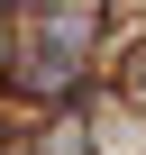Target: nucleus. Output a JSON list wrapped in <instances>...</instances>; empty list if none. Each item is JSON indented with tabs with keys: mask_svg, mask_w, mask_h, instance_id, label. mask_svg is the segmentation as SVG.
Instances as JSON below:
<instances>
[{
	"mask_svg": "<svg viewBox=\"0 0 146 155\" xmlns=\"http://www.w3.org/2000/svg\"><path fill=\"white\" fill-rule=\"evenodd\" d=\"M37 155H91V137H82V119H73V110H64V119L46 128V146H37Z\"/></svg>",
	"mask_w": 146,
	"mask_h": 155,
	"instance_id": "nucleus-1",
	"label": "nucleus"
}]
</instances>
